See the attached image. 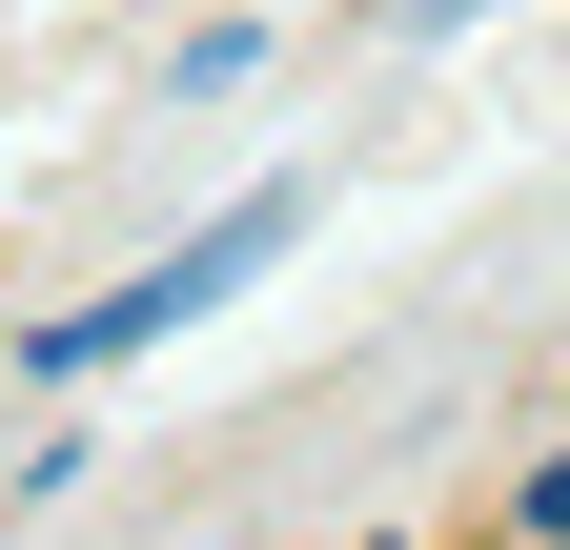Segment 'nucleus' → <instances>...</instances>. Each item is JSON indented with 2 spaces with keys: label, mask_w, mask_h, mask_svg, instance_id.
<instances>
[{
  "label": "nucleus",
  "mask_w": 570,
  "mask_h": 550,
  "mask_svg": "<svg viewBox=\"0 0 570 550\" xmlns=\"http://www.w3.org/2000/svg\"><path fill=\"white\" fill-rule=\"evenodd\" d=\"M285 245H306V184H265V204H225L204 245H164L142 286H102V306H61V326H21V367H41V387H102V367H142V347H184L204 306H245L265 265H285Z\"/></svg>",
  "instance_id": "f257e3e1"
},
{
  "label": "nucleus",
  "mask_w": 570,
  "mask_h": 550,
  "mask_svg": "<svg viewBox=\"0 0 570 550\" xmlns=\"http://www.w3.org/2000/svg\"><path fill=\"white\" fill-rule=\"evenodd\" d=\"M530 530H550V550H570V449H550V469H530Z\"/></svg>",
  "instance_id": "f03ea898"
},
{
  "label": "nucleus",
  "mask_w": 570,
  "mask_h": 550,
  "mask_svg": "<svg viewBox=\"0 0 570 550\" xmlns=\"http://www.w3.org/2000/svg\"><path fill=\"white\" fill-rule=\"evenodd\" d=\"M449 21H489V0H407V41H449Z\"/></svg>",
  "instance_id": "7ed1b4c3"
}]
</instances>
